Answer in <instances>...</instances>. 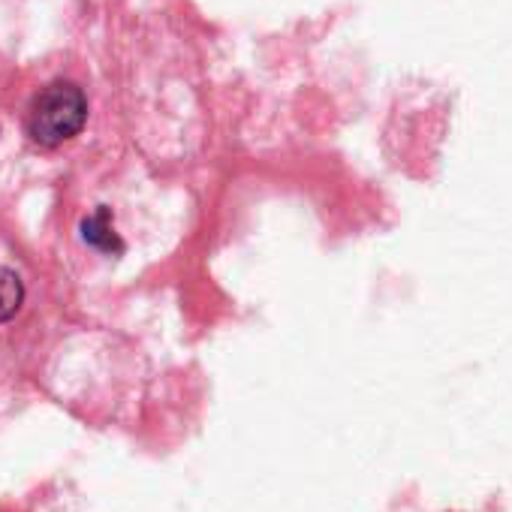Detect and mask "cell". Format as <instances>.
<instances>
[{
	"mask_svg": "<svg viewBox=\"0 0 512 512\" xmlns=\"http://www.w3.org/2000/svg\"><path fill=\"white\" fill-rule=\"evenodd\" d=\"M88 121V100L73 82L46 85L28 112V136L43 148H58L82 133Z\"/></svg>",
	"mask_w": 512,
	"mask_h": 512,
	"instance_id": "cell-1",
	"label": "cell"
},
{
	"mask_svg": "<svg viewBox=\"0 0 512 512\" xmlns=\"http://www.w3.org/2000/svg\"><path fill=\"white\" fill-rule=\"evenodd\" d=\"M25 299H28V290H25L22 275L10 266H0V326L13 323L22 314Z\"/></svg>",
	"mask_w": 512,
	"mask_h": 512,
	"instance_id": "cell-2",
	"label": "cell"
},
{
	"mask_svg": "<svg viewBox=\"0 0 512 512\" xmlns=\"http://www.w3.org/2000/svg\"><path fill=\"white\" fill-rule=\"evenodd\" d=\"M82 238H85L91 247L103 250V253H121V250H124L121 238H118L115 229H112V214H109V208H97V211L82 223Z\"/></svg>",
	"mask_w": 512,
	"mask_h": 512,
	"instance_id": "cell-3",
	"label": "cell"
}]
</instances>
